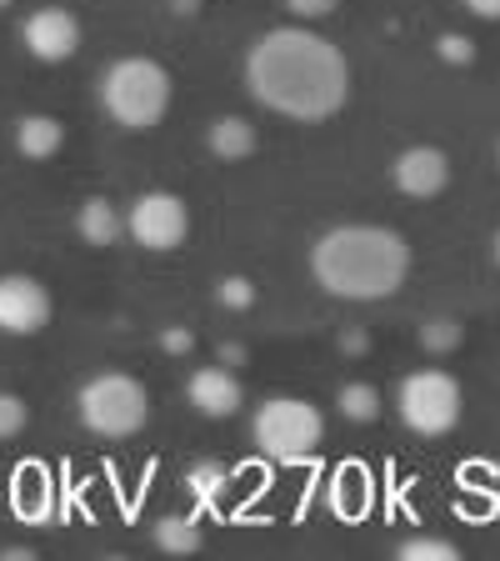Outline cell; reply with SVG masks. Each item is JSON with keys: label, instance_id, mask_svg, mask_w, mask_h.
<instances>
[{"label": "cell", "instance_id": "cell-1", "mask_svg": "<svg viewBox=\"0 0 500 561\" xmlns=\"http://www.w3.org/2000/svg\"><path fill=\"white\" fill-rule=\"evenodd\" d=\"M245 85L266 111L295 121V126H321L346 105L350 66L336 41L315 25H276L245 56Z\"/></svg>", "mask_w": 500, "mask_h": 561}, {"label": "cell", "instance_id": "cell-2", "mask_svg": "<svg viewBox=\"0 0 500 561\" xmlns=\"http://www.w3.org/2000/svg\"><path fill=\"white\" fill-rule=\"evenodd\" d=\"M311 276L336 301H391L410 276V241L375 221L330 226L311 245Z\"/></svg>", "mask_w": 500, "mask_h": 561}, {"label": "cell", "instance_id": "cell-3", "mask_svg": "<svg viewBox=\"0 0 500 561\" xmlns=\"http://www.w3.org/2000/svg\"><path fill=\"white\" fill-rule=\"evenodd\" d=\"M101 105L120 130H155L171 111V70L151 56H120L101 76Z\"/></svg>", "mask_w": 500, "mask_h": 561}, {"label": "cell", "instance_id": "cell-4", "mask_svg": "<svg viewBox=\"0 0 500 561\" xmlns=\"http://www.w3.org/2000/svg\"><path fill=\"white\" fill-rule=\"evenodd\" d=\"M75 416L91 436L105 442H126L151 421V391L130 371H95L91 381L75 391Z\"/></svg>", "mask_w": 500, "mask_h": 561}, {"label": "cell", "instance_id": "cell-5", "mask_svg": "<svg viewBox=\"0 0 500 561\" xmlns=\"http://www.w3.org/2000/svg\"><path fill=\"white\" fill-rule=\"evenodd\" d=\"M461 411H466V397H461V381L441 366H420L400 381L396 391V416L406 421L416 436H445L461 426Z\"/></svg>", "mask_w": 500, "mask_h": 561}, {"label": "cell", "instance_id": "cell-6", "mask_svg": "<svg viewBox=\"0 0 500 561\" xmlns=\"http://www.w3.org/2000/svg\"><path fill=\"white\" fill-rule=\"evenodd\" d=\"M251 436L270 461H305L326 436V421L301 397H270L251 421Z\"/></svg>", "mask_w": 500, "mask_h": 561}, {"label": "cell", "instance_id": "cell-7", "mask_svg": "<svg viewBox=\"0 0 500 561\" xmlns=\"http://www.w3.org/2000/svg\"><path fill=\"white\" fill-rule=\"evenodd\" d=\"M126 236L151 251V256H165V251H181L190 236V210L175 191H146V196L130 201L126 216Z\"/></svg>", "mask_w": 500, "mask_h": 561}, {"label": "cell", "instance_id": "cell-8", "mask_svg": "<svg viewBox=\"0 0 500 561\" xmlns=\"http://www.w3.org/2000/svg\"><path fill=\"white\" fill-rule=\"evenodd\" d=\"M50 286L25 271L0 276V336H40L50 327Z\"/></svg>", "mask_w": 500, "mask_h": 561}, {"label": "cell", "instance_id": "cell-9", "mask_svg": "<svg viewBox=\"0 0 500 561\" xmlns=\"http://www.w3.org/2000/svg\"><path fill=\"white\" fill-rule=\"evenodd\" d=\"M81 21L66 11V5H40L21 21V46L31 60L40 66H66L75 50H81Z\"/></svg>", "mask_w": 500, "mask_h": 561}, {"label": "cell", "instance_id": "cell-10", "mask_svg": "<svg viewBox=\"0 0 500 561\" xmlns=\"http://www.w3.org/2000/svg\"><path fill=\"white\" fill-rule=\"evenodd\" d=\"M391 186L410 201H431L451 186V156L441 146H406L391 161Z\"/></svg>", "mask_w": 500, "mask_h": 561}, {"label": "cell", "instance_id": "cell-11", "mask_svg": "<svg viewBox=\"0 0 500 561\" xmlns=\"http://www.w3.org/2000/svg\"><path fill=\"white\" fill-rule=\"evenodd\" d=\"M186 397H190V407H196L200 416H210V421H225V416H235V411L245 407L241 381H235L225 366H200V371H190Z\"/></svg>", "mask_w": 500, "mask_h": 561}, {"label": "cell", "instance_id": "cell-12", "mask_svg": "<svg viewBox=\"0 0 500 561\" xmlns=\"http://www.w3.org/2000/svg\"><path fill=\"white\" fill-rule=\"evenodd\" d=\"M66 146V126L56 116H21L15 121V151L25 161H50Z\"/></svg>", "mask_w": 500, "mask_h": 561}, {"label": "cell", "instance_id": "cell-13", "mask_svg": "<svg viewBox=\"0 0 500 561\" xmlns=\"http://www.w3.org/2000/svg\"><path fill=\"white\" fill-rule=\"evenodd\" d=\"M206 146L221 161H245V156H256V126L245 116H221V121H210Z\"/></svg>", "mask_w": 500, "mask_h": 561}, {"label": "cell", "instance_id": "cell-14", "mask_svg": "<svg viewBox=\"0 0 500 561\" xmlns=\"http://www.w3.org/2000/svg\"><path fill=\"white\" fill-rule=\"evenodd\" d=\"M120 231L116 221V206H105V201H85L81 210H75V236H81L85 245H111Z\"/></svg>", "mask_w": 500, "mask_h": 561}, {"label": "cell", "instance_id": "cell-15", "mask_svg": "<svg viewBox=\"0 0 500 561\" xmlns=\"http://www.w3.org/2000/svg\"><path fill=\"white\" fill-rule=\"evenodd\" d=\"M155 547L171 551V557H190V551L200 547L196 522H186V516H165V522H155Z\"/></svg>", "mask_w": 500, "mask_h": 561}, {"label": "cell", "instance_id": "cell-16", "mask_svg": "<svg viewBox=\"0 0 500 561\" xmlns=\"http://www.w3.org/2000/svg\"><path fill=\"white\" fill-rule=\"evenodd\" d=\"M396 557L400 561H455L461 557V547L445 541V537H410V541H400L396 547Z\"/></svg>", "mask_w": 500, "mask_h": 561}, {"label": "cell", "instance_id": "cell-17", "mask_svg": "<svg viewBox=\"0 0 500 561\" xmlns=\"http://www.w3.org/2000/svg\"><path fill=\"white\" fill-rule=\"evenodd\" d=\"M340 411H346L350 421H375V416H381V391H375V386H365V381L346 386V391H340Z\"/></svg>", "mask_w": 500, "mask_h": 561}, {"label": "cell", "instance_id": "cell-18", "mask_svg": "<svg viewBox=\"0 0 500 561\" xmlns=\"http://www.w3.org/2000/svg\"><path fill=\"white\" fill-rule=\"evenodd\" d=\"M25 421H31V407H25L15 391H0V442H11V436L25 432Z\"/></svg>", "mask_w": 500, "mask_h": 561}, {"label": "cell", "instance_id": "cell-19", "mask_svg": "<svg viewBox=\"0 0 500 561\" xmlns=\"http://www.w3.org/2000/svg\"><path fill=\"white\" fill-rule=\"evenodd\" d=\"M286 11L295 15V21H326V15H336L340 11V0H286Z\"/></svg>", "mask_w": 500, "mask_h": 561}, {"label": "cell", "instance_id": "cell-20", "mask_svg": "<svg viewBox=\"0 0 500 561\" xmlns=\"http://www.w3.org/2000/svg\"><path fill=\"white\" fill-rule=\"evenodd\" d=\"M216 296H221V306H251V301H256V291H251V280H245V276H225Z\"/></svg>", "mask_w": 500, "mask_h": 561}, {"label": "cell", "instance_id": "cell-21", "mask_svg": "<svg viewBox=\"0 0 500 561\" xmlns=\"http://www.w3.org/2000/svg\"><path fill=\"white\" fill-rule=\"evenodd\" d=\"M435 50H441L451 66H466V60H470V41H466V35H441V41H435Z\"/></svg>", "mask_w": 500, "mask_h": 561}, {"label": "cell", "instance_id": "cell-22", "mask_svg": "<svg viewBox=\"0 0 500 561\" xmlns=\"http://www.w3.org/2000/svg\"><path fill=\"white\" fill-rule=\"evenodd\" d=\"M455 341H461L455 321H431V327H426V346H455Z\"/></svg>", "mask_w": 500, "mask_h": 561}, {"label": "cell", "instance_id": "cell-23", "mask_svg": "<svg viewBox=\"0 0 500 561\" xmlns=\"http://www.w3.org/2000/svg\"><path fill=\"white\" fill-rule=\"evenodd\" d=\"M476 21H500V0H461Z\"/></svg>", "mask_w": 500, "mask_h": 561}, {"label": "cell", "instance_id": "cell-24", "mask_svg": "<svg viewBox=\"0 0 500 561\" xmlns=\"http://www.w3.org/2000/svg\"><path fill=\"white\" fill-rule=\"evenodd\" d=\"M496 261H500V236H496Z\"/></svg>", "mask_w": 500, "mask_h": 561}, {"label": "cell", "instance_id": "cell-25", "mask_svg": "<svg viewBox=\"0 0 500 561\" xmlns=\"http://www.w3.org/2000/svg\"><path fill=\"white\" fill-rule=\"evenodd\" d=\"M0 5H5V0H0Z\"/></svg>", "mask_w": 500, "mask_h": 561}]
</instances>
